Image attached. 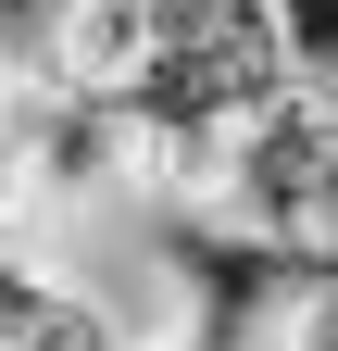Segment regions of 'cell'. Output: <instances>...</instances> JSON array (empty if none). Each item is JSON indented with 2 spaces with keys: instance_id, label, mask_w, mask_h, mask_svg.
<instances>
[{
  "instance_id": "1",
  "label": "cell",
  "mask_w": 338,
  "mask_h": 351,
  "mask_svg": "<svg viewBox=\"0 0 338 351\" xmlns=\"http://www.w3.org/2000/svg\"><path fill=\"white\" fill-rule=\"evenodd\" d=\"M0 351H151L113 301L51 251H13L0 263Z\"/></svg>"
},
{
  "instance_id": "4",
  "label": "cell",
  "mask_w": 338,
  "mask_h": 351,
  "mask_svg": "<svg viewBox=\"0 0 338 351\" xmlns=\"http://www.w3.org/2000/svg\"><path fill=\"white\" fill-rule=\"evenodd\" d=\"M151 351H176V339H151Z\"/></svg>"
},
{
  "instance_id": "3",
  "label": "cell",
  "mask_w": 338,
  "mask_h": 351,
  "mask_svg": "<svg viewBox=\"0 0 338 351\" xmlns=\"http://www.w3.org/2000/svg\"><path fill=\"white\" fill-rule=\"evenodd\" d=\"M276 63H288V88L338 101V0H276Z\"/></svg>"
},
{
  "instance_id": "2",
  "label": "cell",
  "mask_w": 338,
  "mask_h": 351,
  "mask_svg": "<svg viewBox=\"0 0 338 351\" xmlns=\"http://www.w3.org/2000/svg\"><path fill=\"white\" fill-rule=\"evenodd\" d=\"M163 63V38H151V0H63L51 13V88H75V101H138Z\"/></svg>"
},
{
  "instance_id": "5",
  "label": "cell",
  "mask_w": 338,
  "mask_h": 351,
  "mask_svg": "<svg viewBox=\"0 0 338 351\" xmlns=\"http://www.w3.org/2000/svg\"><path fill=\"white\" fill-rule=\"evenodd\" d=\"M0 263H13V251H0Z\"/></svg>"
}]
</instances>
